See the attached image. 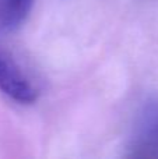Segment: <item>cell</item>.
<instances>
[{
	"instance_id": "6da1fadb",
	"label": "cell",
	"mask_w": 158,
	"mask_h": 159,
	"mask_svg": "<svg viewBox=\"0 0 158 159\" xmlns=\"http://www.w3.org/2000/svg\"><path fill=\"white\" fill-rule=\"evenodd\" d=\"M126 155L132 158H158V99L148 101L139 112Z\"/></svg>"
},
{
	"instance_id": "7a4b0ae2",
	"label": "cell",
	"mask_w": 158,
	"mask_h": 159,
	"mask_svg": "<svg viewBox=\"0 0 158 159\" xmlns=\"http://www.w3.org/2000/svg\"><path fill=\"white\" fill-rule=\"evenodd\" d=\"M0 91L18 103L36 101L38 89L25 75L21 67L8 56L0 52Z\"/></svg>"
},
{
	"instance_id": "3957f363",
	"label": "cell",
	"mask_w": 158,
	"mask_h": 159,
	"mask_svg": "<svg viewBox=\"0 0 158 159\" xmlns=\"http://www.w3.org/2000/svg\"><path fill=\"white\" fill-rule=\"evenodd\" d=\"M34 0H0V32H13L25 21Z\"/></svg>"
}]
</instances>
